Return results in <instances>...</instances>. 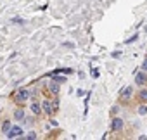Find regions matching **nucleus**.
<instances>
[{
    "mask_svg": "<svg viewBox=\"0 0 147 140\" xmlns=\"http://www.w3.org/2000/svg\"><path fill=\"white\" fill-rule=\"evenodd\" d=\"M11 23H14V24H24V19L23 18H12Z\"/></svg>",
    "mask_w": 147,
    "mask_h": 140,
    "instance_id": "10",
    "label": "nucleus"
},
{
    "mask_svg": "<svg viewBox=\"0 0 147 140\" xmlns=\"http://www.w3.org/2000/svg\"><path fill=\"white\" fill-rule=\"evenodd\" d=\"M9 128H11V121H5V123L2 125V131H4V133H7V130H9Z\"/></svg>",
    "mask_w": 147,
    "mask_h": 140,
    "instance_id": "13",
    "label": "nucleus"
},
{
    "mask_svg": "<svg viewBox=\"0 0 147 140\" xmlns=\"http://www.w3.org/2000/svg\"><path fill=\"white\" fill-rule=\"evenodd\" d=\"M137 38H138V35H133V36H131V38H128V40H126L125 43H131V42H135Z\"/></svg>",
    "mask_w": 147,
    "mask_h": 140,
    "instance_id": "16",
    "label": "nucleus"
},
{
    "mask_svg": "<svg viewBox=\"0 0 147 140\" xmlns=\"http://www.w3.org/2000/svg\"><path fill=\"white\" fill-rule=\"evenodd\" d=\"M50 92H52V94H59V83L54 81V80H52V83H50Z\"/></svg>",
    "mask_w": 147,
    "mask_h": 140,
    "instance_id": "7",
    "label": "nucleus"
},
{
    "mask_svg": "<svg viewBox=\"0 0 147 140\" xmlns=\"http://www.w3.org/2000/svg\"><path fill=\"white\" fill-rule=\"evenodd\" d=\"M138 114L145 116V114H147V106H138Z\"/></svg>",
    "mask_w": 147,
    "mask_h": 140,
    "instance_id": "11",
    "label": "nucleus"
},
{
    "mask_svg": "<svg viewBox=\"0 0 147 140\" xmlns=\"http://www.w3.org/2000/svg\"><path fill=\"white\" fill-rule=\"evenodd\" d=\"M135 81H137V85H144V83L147 81V75H145V71L135 73Z\"/></svg>",
    "mask_w": 147,
    "mask_h": 140,
    "instance_id": "4",
    "label": "nucleus"
},
{
    "mask_svg": "<svg viewBox=\"0 0 147 140\" xmlns=\"http://www.w3.org/2000/svg\"><path fill=\"white\" fill-rule=\"evenodd\" d=\"M123 119L121 118H114L113 121H111V130L113 131H118V130H123Z\"/></svg>",
    "mask_w": 147,
    "mask_h": 140,
    "instance_id": "3",
    "label": "nucleus"
},
{
    "mask_svg": "<svg viewBox=\"0 0 147 140\" xmlns=\"http://www.w3.org/2000/svg\"><path fill=\"white\" fill-rule=\"evenodd\" d=\"M14 118H16L18 121L24 119V111H23V109H18V111H16V114H14Z\"/></svg>",
    "mask_w": 147,
    "mask_h": 140,
    "instance_id": "9",
    "label": "nucleus"
},
{
    "mask_svg": "<svg viewBox=\"0 0 147 140\" xmlns=\"http://www.w3.org/2000/svg\"><path fill=\"white\" fill-rule=\"evenodd\" d=\"M42 111H45L47 114H52L55 111V104H52L50 100H43V109Z\"/></svg>",
    "mask_w": 147,
    "mask_h": 140,
    "instance_id": "5",
    "label": "nucleus"
},
{
    "mask_svg": "<svg viewBox=\"0 0 147 140\" xmlns=\"http://www.w3.org/2000/svg\"><path fill=\"white\" fill-rule=\"evenodd\" d=\"M138 97H140L144 102H147V90H142V92L138 94Z\"/></svg>",
    "mask_w": 147,
    "mask_h": 140,
    "instance_id": "14",
    "label": "nucleus"
},
{
    "mask_svg": "<svg viewBox=\"0 0 147 140\" xmlns=\"http://www.w3.org/2000/svg\"><path fill=\"white\" fill-rule=\"evenodd\" d=\"M26 138H30V140H35V138H36V133H35V131H30V133L26 135Z\"/></svg>",
    "mask_w": 147,
    "mask_h": 140,
    "instance_id": "15",
    "label": "nucleus"
},
{
    "mask_svg": "<svg viewBox=\"0 0 147 140\" xmlns=\"http://www.w3.org/2000/svg\"><path fill=\"white\" fill-rule=\"evenodd\" d=\"M67 78L66 76H54V81H57V83H64Z\"/></svg>",
    "mask_w": 147,
    "mask_h": 140,
    "instance_id": "12",
    "label": "nucleus"
},
{
    "mask_svg": "<svg viewBox=\"0 0 147 140\" xmlns=\"http://www.w3.org/2000/svg\"><path fill=\"white\" fill-rule=\"evenodd\" d=\"M31 111H33L35 114H40V112H42V107H40V104H38V102H33V104H31Z\"/></svg>",
    "mask_w": 147,
    "mask_h": 140,
    "instance_id": "8",
    "label": "nucleus"
},
{
    "mask_svg": "<svg viewBox=\"0 0 147 140\" xmlns=\"http://www.w3.org/2000/svg\"><path fill=\"white\" fill-rule=\"evenodd\" d=\"M92 76H94V78H97V76H99V71H97V69H94V71H92Z\"/></svg>",
    "mask_w": 147,
    "mask_h": 140,
    "instance_id": "18",
    "label": "nucleus"
},
{
    "mask_svg": "<svg viewBox=\"0 0 147 140\" xmlns=\"http://www.w3.org/2000/svg\"><path fill=\"white\" fill-rule=\"evenodd\" d=\"M142 71H145V73H147V59L142 62Z\"/></svg>",
    "mask_w": 147,
    "mask_h": 140,
    "instance_id": "17",
    "label": "nucleus"
},
{
    "mask_svg": "<svg viewBox=\"0 0 147 140\" xmlns=\"http://www.w3.org/2000/svg\"><path fill=\"white\" fill-rule=\"evenodd\" d=\"M23 135V128L21 126H18V125H11V128L7 130V133H5V137L7 138H18V137H21Z\"/></svg>",
    "mask_w": 147,
    "mask_h": 140,
    "instance_id": "1",
    "label": "nucleus"
},
{
    "mask_svg": "<svg viewBox=\"0 0 147 140\" xmlns=\"http://www.w3.org/2000/svg\"><path fill=\"white\" fill-rule=\"evenodd\" d=\"M131 92H133V88H131V87H126V88L121 92V97H123L125 100H128V99L131 97Z\"/></svg>",
    "mask_w": 147,
    "mask_h": 140,
    "instance_id": "6",
    "label": "nucleus"
},
{
    "mask_svg": "<svg viewBox=\"0 0 147 140\" xmlns=\"http://www.w3.org/2000/svg\"><path fill=\"white\" fill-rule=\"evenodd\" d=\"M28 99H30V92H28V90H19V92L14 95V100H16V102H19V104L26 102Z\"/></svg>",
    "mask_w": 147,
    "mask_h": 140,
    "instance_id": "2",
    "label": "nucleus"
}]
</instances>
